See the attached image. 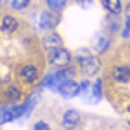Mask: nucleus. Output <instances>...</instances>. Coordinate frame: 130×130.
<instances>
[{"mask_svg":"<svg viewBox=\"0 0 130 130\" xmlns=\"http://www.w3.org/2000/svg\"><path fill=\"white\" fill-rule=\"evenodd\" d=\"M6 2H8V0H0V6H2V4H6Z\"/></svg>","mask_w":130,"mask_h":130,"instance_id":"obj_23","label":"nucleus"},{"mask_svg":"<svg viewBox=\"0 0 130 130\" xmlns=\"http://www.w3.org/2000/svg\"><path fill=\"white\" fill-rule=\"evenodd\" d=\"M111 78L119 84H128L130 82V67L128 65H117L111 69Z\"/></svg>","mask_w":130,"mask_h":130,"instance_id":"obj_6","label":"nucleus"},{"mask_svg":"<svg viewBox=\"0 0 130 130\" xmlns=\"http://www.w3.org/2000/svg\"><path fill=\"white\" fill-rule=\"evenodd\" d=\"M102 6L106 8L110 15H119L123 6H121V0H102Z\"/></svg>","mask_w":130,"mask_h":130,"instance_id":"obj_9","label":"nucleus"},{"mask_svg":"<svg viewBox=\"0 0 130 130\" xmlns=\"http://www.w3.org/2000/svg\"><path fill=\"white\" fill-rule=\"evenodd\" d=\"M19 74H21L22 82H28V84H30V82H34L35 78H37V69H35L34 65H24Z\"/></svg>","mask_w":130,"mask_h":130,"instance_id":"obj_8","label":"nucleus"},{"mask_svg":"<svg viewBox=\"0 0 130 130\" xmlns=\"http://www.w3.org/2000/svg\"><path fill=\"white\" fill-rule=\"evenodd\" d=\"M43 45L46 48H58V46H61V37L58 34H48L43 39Z\"/></svg>","mask_w":130,"mask_h":130,"instance_id":"obj_11","label":"nucleus"},{"mask_svg":"<svg viewBox=\"0 0 130 130\" xmlns=\"http://www.w3.org/2000/svg\"><path fill=\"white\" fill-rule=\"evenodd\" d=\"M32 130H50V126H48V123H45V121H37Z\"/></svg>","mask_w":130,"mask_h":130,"instance_id":"obj_19","label":"nucleus"},{"mask_svg":"<svg viewBox=\"0 0 130 130\" xmlns=\"http://www.w3.org/2000/svg\"><path fill=\"white\" fill-rule=\"evenodd\" d=\"M65 4H67V0H46V6H48L50 9H56V11L61 9Z\"/></svg>","mask_w":130,"mask_h":130,"instance_id":"obj_15","label":"nucleus"},{"mask_svg":"<svg viewBox=\"0 0 130 130\" xmlns=\"http://www.w3.org/2000/svg\"><path fill=\"white\" fill-rule=\"evenodd\" d=\"M80 67L84 69V73L87 76H95L99 73V69H100V61H99V58L89 56V58H86V60L80 61Z\"/></svg>","mask_w":130,"mask_h":130,"instance_id":"obj_4","label":"nucleus"},{"mask_svg":"<svg viewBox=\"0 0 130 130\" xmlns=\"http://www.w3.org/2000/svg\"><path fill=\"white\" fill-rule=\"evenodd\" d=\"M121 35H123V39H130V21H126L125 24H123Z\"/></svg>","mask_w":130,"mask_h":130,"instance_id":"obj_18","label":"nucleus"},{"mask_svg":"<svg viewBox=\"0 0 130 130\" xmlns=\"http://www.w3.org/2000/svg\"><path fill=\"white\" fill-rule=\"evenodd\" d=\"M125 15H126V21H130V4L126 6V9H125Z\"/></svg>","mask_w":130,"mask_h":130,"instance_id":"obj_22","label":"nucleus"},{"mask_svg":"<svg viewBox=\"0 0 130 130\" xmlns=\"http://www.w3.org/2000/svg\"><path fill=\"white\" fill-rule=\"evenodd\" d=\"M6 99H8L9 102H15V100L21 99V91L17 89L15 86H9L8 89H6Z\"/></svg>","mask_w":130,"mask_h":130,"instance_id":"obj_14","label":"nucleus"},{"mask_svg":"<svg viewBox=\"0 0 130 130\" xmlns=\"http://www.w3.org/2000/svg\"><path fill=\"white\" fill-rule=\"evenodd\" d=\"M108 24H110V32H115V30H119V28H121V26H119V22H117L115 19H111Z\"/></svg>","mask_w":130,"mask_h":130,"instance_id":"obj_20","label":"nucleus"},{"mask_svg":"<svg viewBox=\"0 0 130 130\" xmlns=\"http://www.w3.org/2000/svg\"><path fill=\"white\" fill-rule=\"evenodd\" d=\"M128 125H130V123H128Z\"/></svg>","mask_w":130,"mask_h":130,"instance_id":"obj_25","label":"nucleus"},{"mask_svg":"<svg viewBox=\"0 0 130 130\" xmlns=\"http://www.w3.org/2000/svg\"><path fill=\"white\" fill-rule=\"evenodd\" d=\"M58 91H60V95L63 99H73L76 95H80V84H76V82L71 80V78H65Z\"/></svg>","mask_w":130,"mask_h":130,"instance_id":"obj_2","label":"nucleus"},{"mask_svg":"<svg viewBox=\"0 0 130 130\" xmlns=\"http://www.w3.org/2000/svg\"><path fill=\"white\" fill-rule=\"evenodd\" d=\"M91 97H93V102H99V100L102 99V82H100V80H97L95 84H93ZM91 97H89V99H91Z\"/></svg>","mask_w":130,"mask_h":130,"instance_id":"obj_13","label":"nucleus"},{"mask_svg":"<svg viewBox=\"0 0 130 130\" xmlns=\"http://www.w3.org/2000/svg\"><path fill=\"white\" fill-rule=\"evenodd\" d=\"M48 60L56 67H67L71 63V52L58 46V48H48Z\"/></svg>","mask_w":130,"mask_h":130,"instance_id":"obj_1","label":"nucleus"},{"mask_svg":"<svg viewBox=\"0 0 130 130\" xmlns=\"http://www.w3.org/2000/svg\"><path fill=\"white\" fill-rule=\"evenodd\" d=\"M17 21L13 19V17H9V15H6L4 19H2V24H0V30L6 32V34H11V32H15L17 30Z\"/></svg>","mask_w":130,"mask_h":130,"instance_id":"obj_10","label":"nucleus"},{"mask_svg":"<svg viewBox=\"0 0 130 130\" xmlns=\"http://www.w3.org/2000/svg\"><path fill=\"white\" fill-rule=\"evenodd\" d=\"M9 121H13V108L11 106H2L0 108V125H6Z\"/></svg>","mask_w":130,"mask_h":130,"instance_id":"obj_12","label":"nucleus"},{"mask_svg":"<svg viewBox=\"0 0 130 130\" xmlns=\"http://www.w3.org/2000/svg\"><path fill=\"white\" fill-rule=\"evenodd\" d=\"M58 22H60V15L52 13V11H43L39 17V26L43 30H50V28H56Z\"/></svg>","mask_w":130,"mask_h":130,"instance_id":"obj_3","label":"nucleus"},{"mask_svg":"<svg viewBox=\"0 0 130 130\" xmlns=\"http://www.w3.org/2000/svg\"><path fill=\"white\" fill-rule=\"evenodd\" d=\"M128 113H130V104H128Z\"/></svg>","mask_w":130,"mask_h":130,"instance_id":"obj_24","label":"nucleus"},{"mask_svg":"<svg viewBox=\"0 0 130 130\" xmlns=\"http://www.w3.org/2000/svg\"><path fill=\"white\" fill-rule=\"evenodd\" d=\"M80 123V111L78 110H67L63 115V128L65 130H76Z\"/></svg>","mask_w":130,"mask_h":130,"instance_id":"obj_5","label":"nucleus"},{"mask_svg":"<svg viewBox=\"0 0 130 130\" xmlns=\"http://www.w3.org/2000/svg\"><path fill=\"white\" fill-rule=\"evenodd\" d=\"M91 4H93V0H78V6H82V8H89Z\"/></svg>","mask_w":130,"mask_h":130,"instance_id":"obj_21","label":"nucleus"},{"mask_svg":"<svg viewBox=\"0 0 130 130\" xmlns=\"http://www.w3.org/2000/svg\"><path fill=\"white\" fill-rule=\"evenodd\" d=\"M30 0H11V8L13 9H24Z\"/></svg>","mask_w":130,"mask_h":130,"instance_id":"obj_17","label":"nucleus"},{"mask_svg":"<svg viewBox=\"0 0 130 130\" xmlns=\"http://www.w3.org/2000/svg\"><path fill=\"white\" fill-rule=\"evenodd\" d=\"M91 45H93V48L97 52H104L110 46V35L106 32H97L93 35V39H91Z\"/></svg>","mask_w":130,"mask_h":130,"instance_id":"obj_7","label":"nucleus"},{"mask_svg":"<svg viewBox=\"0 0 130 130\" xmlns=\"http://www.w3.org/2000/svg\"><path fill=\"white\" fill-rule=\"evenodd\" d=\"M93 56V52L89 48H76V60L82 61V60H86V58H89Z\"/></svg>","mask_w":130,"mask_h":130,"instance_id":"obj_16","label":"nucleus"}]
</instances>
